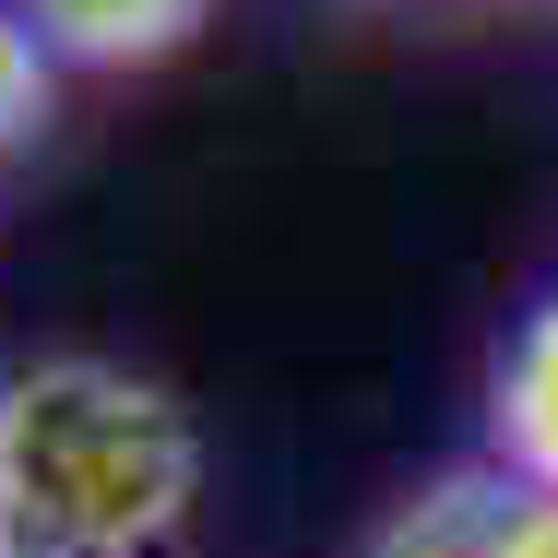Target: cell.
<instances>
[{
	"instance_id": "5b68a950",
	"label": "cell",
	"mask_w": 558,
	"mask_h": 558,
	"mask_svg": "<svg viewBox=\"0 0 558 558\" xmlns=\"http://www.w3.org/2000/svg\"><path fill=\"white\" fill-rule=\"evenodd\" d=\"M60 72H72V60H60V48H48V36H36V24L0 0V155H24V143L48 131V108H60Z\"/></svg>"
},
{
	"instance_id": "6da1fadb",
	"label": "cell",
	"mask_w": 558,
	"mask_h": 558,
	"mask_svg": "<svg viewBox=\"0 0 558 558\" xmlns=\"http://www.w3.org/2000/svg\"><path fill=\"white\" fill-rule=\"evenodd\" d=\"M203 499V428L119 356L0 380V558H167Z\"/></svg>"
},
{
	"instance_id": "8992f818",
	"label": "cell",
	"mask_w": 558,
	"mask_h": 558,
	"mask_svg": "<svg viewBox=\"0 0 558 558\" xmlns=\"http://www.w3.org/2000/svg\"><path fill=\"white\" fill-rule=\"evenodd\" d=\"M499 558H558V487H523V475H511V523H499Z\"/></svg>"
},
{
	"instance_id": "277c9868",
	"label": "cell",
	"mask_w": 558,
	"mask_h": 558,
	"mask_svg": "<svg viewBox=\"0 0 558 558\" xmlns=\"http://www.w3.org/2000/svg\"><path fill=\"white\" fill-rule=\"evenodd\" d=\"M499 523H511V475L475 463V475H440L428 499H404L368 535V558H499Z\"/></svg>"
},
{
	"instance_id": "3957f363",
	"label": "cell",
	"mask_w": 558,
	"mask_h": 558,
	"mask_svg": "<svg viewBox=\"0 0 558 558\" xmlns=\"http://www.w3.org/2000/svg\"><path fill=\"white\" fill-rule=\"evenodd\" d=\"M72 72H131V60H167L191 24H203V0H12Z\"/></svg>"
},
{
	"instance_id": "7a4b0ae2",
	"label": "cell",
	"mask_w": 558,
	"mask_h": 558,
	"mask_svg": "<svg viewBox=\"0 0 558 558\" xmlns=\"http://www.w3.org/2000/svg\"><path fill=\"white\" fill-rule=\"evenodd\" d=\"M487 463H499V475H523V487H558V298L511 333V356H499Z\"/></svg>"
}]
</instances>
